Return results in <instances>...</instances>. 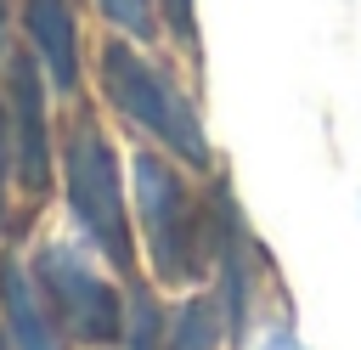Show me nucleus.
Here are the masks:
<instances>
[{
  "label": "nucleus",
  "mask_w": 361,
  "mask_h": 350,
  "mask_svg": "<svg viewBox=\"0 0 361 350\" xmlns=\"http://www.w3.org/2000/svg\"><path fill=\"white\" fill-rule=\"evenodd\" d=\"M130 209H135L141 254L164 288H197L203 277H214L226 220L237 209L226 186H214V198H203L186 181L180 158L141 147L130 158Z\"/></svg>",
  "instance_id": "1"
},
{
  "label": "nucleus",
  "mask_w": 361,
  "mask_h": 350,
  "mask_svg": "<svg viewBox=\"0 0 361 350\" xmlns=\"http://www.w3.org/2000/svg\"><path fill=\"white\" fill-rule=\"evenodd\" d=\"M56 186L68 198V215L79 226V237L130 282L135 271V209H130V181L118 164L113 135L102 130V119L90 107H79L56 141Z\"/></svg>",
  "instance_id": "2"
},
{
  "label": "nucleus",
  "mask_w": 361,
  "mask_h": 350,
  "mask_svg": "<svg viewBox=\"0 0 361 350\" xmlns=\"http://www.w3.org/2000/svg\"><path fill=\"white\" fill-rule=\"evenodd\" d=\"M96 85H102V102H107L124 124H135L158 152L180 158L186 169H209V164H214V147H209V130H203L197 102H192V96L180 90V79H175L158 56H147L135 40L113 34V40L102 45V56H96Z\"/></svg>",
  "instance_id": "3"
},
{
  "label": "nucleus",
  "mask_w": 361,
  "mask_h": 350,
  "mask_svg": "<svg viewBox=\"0 0 361 350\" xmlns=\"http://www.w3.org/2000/svg\"><path fill=\"white\" fill-rule=\"evenodd\" d=\"M28 271H34V288L68 344H85V350L124 344L130 299H124V288H113V277L79 243H39Z\"/></svg>",
  "instance_id": "4"
},
{
  "label": "nucleus",
  "mask_w": 361,
  "mask_h": 350,
  "mask_svg": "<svg viewBox=\"0 0 361 350\" xmlns=\"http://www.w3.org/2000/svg\"><path fill=\"white\" fill-rule=\"evenodd\" d=\"M45 68L34 51H11L0 62V102L11 124V164H17V203H45L56 186V135H51V107H45Z\"/></svg>",
  "instance_id": "5"
},
{
  "label": "nucleus",
  "mask_w": 361,
  "mask_h": 350,
  "mask_svg": "<svg viewBox=\"0 0 361 350\" xmlns=\"http://www.w3.org/2000/svg\"><path fill=\"white\" fill-rule=\"evenodd\" d=\"M17 17H23V34H28V51L34 62L45 68V79L56 90H79V17H73V0H17Z\"/></svg>",
  "instance_id": "6"
},
{
  "label": "nucleus",
  "mask_w": 361,
  "mask_h": 350,
  "mask_svg": "<svg viewBox=\"0 0 361 350\" xmlns=\"http://www.w3.org/2000/svg\"><path fill=\"white\" fill-rule=\"evenodd\" d=\"M0 316H6L11 350H68L56 316L45 310V299L34 288V271L17 260H0Z\"/></svg>",
  "instance_id": "7"
},
{
  "label": "nucleus",
  "mask_w": 361,
  "mask_h": 350,
  "mask_svg": "<svg viewBox=\"0 0 361 350\" xmlns=\"http://www.w3.org/2000/svg\"><path fill=\"white\" fill-rule=\"evenodd\" d=\"M231 344V333H226V316H220V305L214 299H180V310L169 316V339H164V350H226Z\"/></svg>",
  "instance_id": "8"
},
{
  "label": "nucleus",
  "mask_w": 361,
  "mask_h": 350,
  "mask_svg": "<svg viewBox=\"0 0 361 350\" xmlns=\"http://www.w3.org/2000/svg\"><path fill=\"white\" fill-rule=\"evenodd\" d=\"M96 11L107 17L113 34H124V40H135V45H147V40L164 34V23H158V0H96Z\"/></svg>",
  "instance_id": "9"
},
{
  "label": "nucleus",
  "mask_w": 361,
  "mask_h": 350,
  "mask_svg": "<svg viewBox=\"0 0 361 350\" xmlns=\"http://www.w3.org/2000/svg\"><path fill=\"white\" fill-rule=\"evenodd\" d=\"M169 339V316L152 294H130V322H124V350H164Z\"/></svg>",
  "instance_id": "10"
},
{
  "label": "nucleus",
  "mask_w": 361,
  "mask_h": 350,
  "mask_svg": "<svg viewBox=\"0 0 361 350\" xmlns=\"http://www.w3.org/2000/svg\"><path fill=\"white\" fill-rule=\"evenodd\" d=\"M158 23L186 56H197V0H158Z\"/></svg>",
  "instance_id": "11"
},
{
  "label": "nucleus",
  "mask_w": 361,
  "mask_h": 350,
  "mask_svg": "<svg viewBox=\"0 0 361 350\" xmlns=\"http://www.w3.org/2000/svg\"><path fill=\"white\" fill-rule=\"evenodd\" d=\"M17 215V164H11V124H6V102H0V231Z\"/></svg>",
  "instance_id": "12"
},
{
  "label": "nucleus",
  "mask_w": 361,
  "mask_h": 350,
  "mask_svg": "<svg viewBox=\"0 0 361 350\" xmlns=\"http://www.w3.org/2000/svg\"><path fill=\"white\" fill-rule=\"evenodd\" d=\"M11 17H17V0H0V62L11 56Z\"/></svg>",
  "instance_id": "13"
},
{
  "label": "nucleus",
  "mask_w": 361,
  "mask_h": 350,
  "mask_svg": "<svg viewBox=\"0 0 361 350\" xmlns=\"http://www.w3.org/2000/svg\"><path fill=\"white\" fill-rule=\"evenodd\" d=\"M259 350H305V344H299V339H293V333H271V339H265V344H259Z\"/></svg>",
  "instance_id": "14"
},
{
  "label": "nucleus",
  "mask_w": 361,
  "mask_h": 350,
  "mask_svg": "<svg viewBox=\"0 0 361 350\" xmlns=\"http://www.w3.org/2000/svg\"><path fill=\"white\" fill-rule=\"evenodd\" d=\"M0 350H11V339H6V333H0Z\"/></svg>",
  "instance_id": "15"
}]
</instances>
